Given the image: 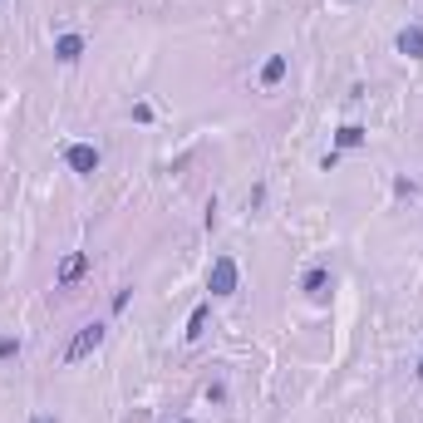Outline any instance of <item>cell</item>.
Returning a JSON list of instances; mask_svg holds the SVG:
<instances>
[{"label":"cell","mask_w":423,"mask_h":423,"mask_svg":"<svg viewBox=\"0 0 423 423\" xmlns=\"http://www.w3.org/2000/svg\"><path fill=\"white\" fill-rule=\"evenodd\" d=\"M64 163H69V173L94 178V173H99V163H104V153H99L94 143H69V148H64Z\"/></svg>","instance_id":"cell-1"},{"label":"cell","mask_w":423,"mask_h":423,"mask_svg":"<svg viewBox=\"0 0 423 423\" xmlns=\"http://www.w3.org/2000/svg\"><path fill=\"white\" fill-rule=\"evenodd\" d=\"M236 281H241V276H236V261H231V256H216L212 271H207V291L212 296H231Z\"/></svg>","instance_id":"cell-2"},{"label":"cell","mask_w":423,"mask_h":423,"mask_svg":"<svg viewBox=\"0 0 423 423\" xmlns=\"http://www.w3.org/2000/svg\"><path fill=\"white\" fill-rule=\"evenodd\" d=\"M99 344H104V325H84V330L69 340V349H64V364H79V359H84V354H94Z\"/></svg>","instance_id":"cell-3"},{"label":"cell","mask_w":423,"mask_h":423,"mask_svg":"<svg viewBox=\"0 0 423 423\" xmlns=\"http://www.w3.org/2000/svg\"><path fill=\"white\" fill-rule=\"evenodd\" d=\"M79 54H84V35H59V40H54V59H59V64H74Z\"/></svg>","instance_id":"cell-4"},{"label":"cell","mask_w":423,"mask_h":423,"mask_svg":"<svg viewBox=\"0 0 423 423\" xmlns=\"http://www.w3.org/2000/svg\"><path fill=\"white\" fill-rule=\"evenodd\" d=\"M301 291H306L311 301H320V296L330 291V271H325V266H311V271L301 276Z\"/></svg>","instance_id":"cell-5"},{"label":"cell","mask_w":423,"mask_h":423,"mask_svg":"<svg viewBox=\"0 0 423 423\" xmlns=\"http://www.w3.org/2000/svg\"><path fill=\"white\" fill-rule=\"evenodd\" d=\"M399 54L423 59V25H404V30H399Z\"/></svg>","instance_id":"cell-6"},{"label":"cell","mask_w":423,"mask_h":423,"mask_svg":"<svg viewBox=\"0 0 423 423\" xmlns=\"http://www.w3.org/2000/svg\"><path fill=\"white\" fill-rule=\"evenodd\" d=\"M84 271H89V256H84V251L64 256V266H59V286H74V281H79Z\"/></svg>","instance_id":"cell-7"},{"label":"cell","mask_w":423,"mask_h":423,"mask_svg":"<svg viewBox=\"0 0 423 423\" xmlns=\"http://www.w3.org/2000/svg\"><path fill=\"white\" fill-rule=\"evenodd\" d=\"M286 79V54H271L266 64H261V89H276Z\"/></svg>","instance_id":"cell-8"},{"label":"cell","mask_w":423,"mask_h":423,"mask_svg":"<svg viewBox=\"0 0 423 423\" xmlns=\"http://www.w3.org/2000/svg\"><path fill=\"white\" fill-rule=\"evenodd\" d=\"M207 315H212V306H197V311L187 315V340H202V330H207Z\"/></svg>","instance_id":"cell-9"},{"label":"cell","mask_w":423,"mask_h":423,"mask_svg":"<svg viewBox=\"0 0 423 423\" xmlns=\"http://www.w3.org/2000/svg\"><path fill=\"white\" fill-rule=\"evenodd\" d=\"M335 143H340V148H359V143H364V128H359V123H344V128L335 133Z\"/></svg>","instance_id":"cell-10"},{"label":"cell","mask_w":423,"mask_h":423,"mask_svg":"<svg viewBox=\"0 0 423 423\" xmlns=\"http://www.w3.org/2000/svg\"><path fill=\"white\" fill-rule=\"evenodd\" d=\"M20 354V340L15 335H0V359H15Z\"/></svg>","instance_id":"cell-11"},{"label":"cell","mask_w":423,"mask_h":423,"mask_svg":"<svg viewBox=\"0 0 423 423\" xmlns=\"http://www.w3.org/2000/svg\"><path fill=\"white\" fill-rule=\"evenodd\" d=\"M30 423H54V419H45V414H35V419H30Z\"/></svg>","instance_id":"cell-12"},{"label":"cell","mask_w":423,"mask_h":423,"mask_svg":"<svg viewBox=\"0 0 423 423\" xmlns=\"http://www.w3.org/2000/svg\"><path fill=\"white\" fill-rule=\"evenodd\" d=\"M419 379H423V354H419Z\"/></svg>","instance_id":"cell-13"}]
</instances>
